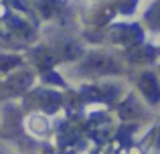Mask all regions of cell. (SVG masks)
I'll return each mask as SVG.
<instances>
[{"label":"cell","instance_id":"obj_1","mask_svg":"<svg viewBox=\"0 0 160 154\" xmlns=\"http://www.w3.org/2000/svg\"><path fill=\"white\" fill-rule=\"evenodd\" d=\"M142 87H144V93L148 95L150 102H158L160 99V91H158V83L152 75H144L142 77Z\"/></svg>","mask_w":160,"mask_h":154}]
</instances>
